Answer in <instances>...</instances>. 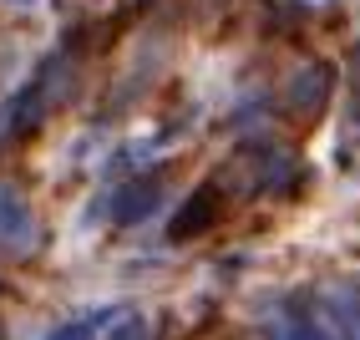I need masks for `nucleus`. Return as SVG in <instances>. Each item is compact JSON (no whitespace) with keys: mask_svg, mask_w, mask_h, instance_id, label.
<instances>
[{"mask_svg":"<svg viewBox=\"0 0 360 340\" xmlns=\"http://www.w3.org/2000/svg\"><path fill=\"white\" fill-rule=\"evenodd\" d=\"M142 335H148V325H142V320H127L122 330H117L112 340H142Z\"/></svg>","mask_w":360,"mask_h":340,"instance_id":"nucleus-6","label":"nucleus"},{"mask_svg":"<svg viewBox=\"0 0 360 340\" xmlns=\"http://www.w3.org/2000/svg\"><path fill=\"white\" fill-rule=\"evenodd\" d=\"M20 6H26V0H20Z\"/></svg>","mask_w":360,"mask_h":340,"instance_id":"nucleus-8","label":"nucleus"},{"mask_svg":"<svg viewBox=\"0 0 360 340\" xmlns=\"http://www.w3.org/2000/svg\"><path fill=\"white\" fill-rule=\"evenodd\" d=\"M91 330H97V315H91V320H82V325H66V330H56L51 340H86Z\"/></svg>","mask_w":360,"mask_h":340,"instance_id":"nucleus-4","label":"nucleus"},{"mask_svg":"<svg viewBox=\"0 0 360 340\" xmlns=\"http://www.w3.org/2000/svg\"><path fill=\"white\" fill-rule=\"evenodd\" d=\"M153 203H158V173H153V178H142V183H132V188L122 193V203H117L112 213H117V218H137V213H148Z\"/></svg>","mask_w":360,"mask_h":340,"instance_id":"nucleus-3","label":"nucleus"},{"mask_svg":"<svg viewBox=\"0 0 360 340\" xmlns=\"http://www.w3.org/2000/svg\"><path fill=\"white\" fill-rule=\"evenodd\" d=\"M295 335H300V340H330V335L320 330V320H309V315H300V320H295Z\"/></svg>","mask_w":360,"mask_h":340,"instance_id":"nucleus-5","label":"nucleus"},{"mask_svg":"<svg viewBox=\"0 0 360 340\" xmlns=\"http://www.w3.org/2000/svg\"><path fill=\"white\" fill-rule=\"evenodd\" d=\"M0 340H6V330H0Z\"/></svg>","mask_w":360,"mask_h":340,"instance_id":"nucleus-7","label":"nucleus"},{"mask_svg":"<svg viewBox=\"0 0 360 340\" xmlns=\"http://www.w3.org/2000/svg\"><path fill=\"white\" fill-rule=\"evenodd\" d=\"M330 92H335V66L330 61H309L304 71H295L290 87H284V112L295 122H315V117L330 107Z\"/></svg>","mask_w":360,"mask_h":340,"instance_id":"nucleus-1","label":"nucleus"},{"mask_svg":"<svg viewBox=\"0 0 360 340\" xmlns=\"http://www.w3.org/2000/svg\"><path fill=\"white\" fill-rule=\"evenodd\" d=\"M219 213H224V199H219V188L213 183H203V188H193L183 199V208L173 213V224H167V239H203L213 224H219Z\"/></svg>","mask_w":360,"mask_h":340,"instance_id":"nucleus-2","label":"nucleus"}]
</instances>
